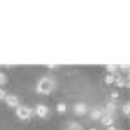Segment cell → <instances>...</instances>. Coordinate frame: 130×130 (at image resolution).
<instances>
[{"instance_id": "cell-1", "label": "cell", "mask_w": 130, "mask_h": 130, "mask_svg": "<svg viewBox=\"0 0 130 130\" xmlns=\"http://www.w3.org/2000/svg\"><path fill=\"white\" fill-rule=\"evenodd\" d=\"M57 87V82H56V78H52V76H43V78H40L38 80V83H37V94H42V95H49L52 90Z\"/></svg>"}, {"instance_id": "cell-2", "label": "cell", "mask_w": 130, "mask_h": 130, "mask_svg": "<svg viewBox=\"0 0 130 130\" xmlns=\"http://www.w3.org/2000/svg\"><path fill=\"white\" fill-rule=\"evenodd\" d=\"M16 116L23 121H28L31 120L33 116H35V113H33V108L30 106H24V104H19L18 108H16Z\"/></svg>"}, {"instance_id": "cell-3", "label": "cell", "mask_w": 130, "mask_h": 130, "mask_svg": "<svg viewBox=\"0 0 130 130\" xmlns=\"http://www.w3.org/2000/svg\"><path fill=\"white\" fill-rule=\"evenodd\" d=\"M33 113H35V116H38V118H49L50 116V108L47 106V104H37L35 106V109H33Z\"/></svg>"}, {"instance_id": "cell-4", "label": "cell", "mask_w": 130, "mask_h": 130, "mask_svg": "<svg viewBox=\"0 0 130 130\" xmlns=\"http://www.w3.org/2000/svg\"><path fill=\"white\" fill-rule=\"evenodd\" d=\"M116 111H118V104H116V101H109V102H106V108H102V113H104V115H109V116H116Z\"/></svg>"}, {"instance_id": "cell-5", "label": "cell", "mask_w": 130, "mask_h": 130, "mask_svg": "<svg viewBox=\"0 0 130 130\" xmlns=\"http://www.w3.org/2000/svg\"><path fill=\"white\" fill-rule=\"evenodd\" d=\"M89 106L85 104V102H76L75 106H73V113L75 115H78V116H82V115H87L89 113Z\"/></svg>"}, {"instance_id": "cell-6", "label": "cell", "mask_w": 130, "mask_h": 130, "mask_svg": "<svg viewBox=\"0 0 130 130\" xmlns=\"http://www.w3.org/2000/svg\"><path fill=\"white\" fill-rule=\"evenodd\" d=\"M5 104L9 106V108H18L21 104V101H19V97L18 95H14V94H7V97H5Z\"/></svg>"}, {"instance_id": "cell-7", "label": "cell", "mask_w": 130, "mask_h": 130, "mask_svg": "<svg viewBox=\"0 0 130 130\" xmlns=\"http://www.w3.org/2000/svg\"><path fill=\"white\" fill-rule=\"evenodd\" d=\"M89 115L94 121H99L104 113H102V108H92V109H89Z\"/></svg>"}, {"instance_id": "cell-8", "label": "cell", "mask_w": 130, "mask_h": 130, "mask_svg": "<svg viewBox=\"0 0 130 130\" xmlns=\"http://www.w3.org/2000/svg\"><path fill=\"white\" fill-rule=\"evenodd\" d=\"M101 123L108 128V127H111V125H115V116H109V115H102V118H101Z\"/></svg>"}, {"instance_id": "cell-9", "label": "cell", "mask_w": 130, "mask_h": 130, "mask_svg": "<svg viewBox=\"0 0 130 130\" xmlns=\"http://www.w3.org/2000/svg\"><path fill=\"white\" fill-rule=\"evenodd\" d=\"M64 130H85V128H83V125L78 123V121H68Z\"/></svg>"}, {"instance_id": "cell-10", "label": "cell", "mask_w": 130, "mask_h": 130, "mask_svg": "<svg viewBox=\"0 0 130 130\" xmlns=\"http://www.w3.org/2000/svg\"><path fill=\"white\" fill-rule=\"evenodd\" d=\"M106 70H108L109 75H116L118 70H120V66H116V64H108V66H106Z\"/></svg>"}, {"instance_id": "cell-11", "label": "cell", "mask_w": 130, "mask_h": 130, "mask_svg": "<svg viewBox=\"0 0 130 130\" xmlns=\"http://www.w3.org/2000/svg\"><path fill=\"white\" fill-rule=\"evenodd\" d=\"M66 109H68V106H66V102H59V104L56 106V111H57L59 115H62V113H66Z\"/></svg>"}, {"instance_id": "cell-12", "label": "cell", "mask_w": 130, "mask_h": 130, "mask_svg": "<svg viewBox=\"0 0 130 130\" xmlns=\"http://www.w3.org/2000/svg\"><path fill=\"white\" fill-rule=\"evenodd\" d=\"M104 83H106V85H113V83H115V75H109V73H108V75L104 76Z\"/></svg>"}, {"instance_id": "cell-13", "label": "cell", "mask_w": 130, "mask_h": 130, "mask_svg": "<svg viewBox=\"0 0 130 130\" xmlns=\"http://www.w3.org/2000/svg\"><path fill=\"white\" fill-rule=\"evenodd\" d=\"M121 111H123L125 116H128V115H130V104H128V102H125V104L121 106Z\"/></svg>"}, {"instance_id": "cell-14", "label": "cell", "mask_w": 130, "mask_h": 130, "mask_svg": "<svg viewBox=\"0 0 130 130\" xmlns=\"http://www.w3.org/2000/svg\"><path fill=\"white\" fill-rule=\"evenodd\" d=\"M5 83H7V75H5V73H2V71H0V87H4V85H5Z\"/></svg>"}, {"instance_id": "cell-15", "label": "cell", "mask_w": 130, "mask_h": 130, "mask_svg": "<svg viewBox=\"0 0 130 130\" xmlns=\"http://www.w3.org/2000/svg\"><path fill=\"white\" fill-rule=\"evenodd\" d=\"M5 97H7V92L0 87V101H5Z\"/></svg>"}, {"instance_id": "cell-16", "label": "cell", "mask_w": 130, "mask_h": 130, "mask_svg": "<svg viewBox=\"0 0 130 130\" xmlns=\"http://www.w3.org/2000/svg\"><path fill=\"white\" fill-rule=\"evenodd\" d=\"M118 97H120V94H118L116 90H113V92H111V101H116Z\"/></svg>"}, {"instance_id": "cell-17", "label": "cell", "mask_w": 130, "mask_h": 130, "mask_svg": "<svg viewBox=\"0 0 130 130\" xmlns=\"http://www.w3.org/2000/svg\"><path fill=\"white\" fill-rule=\"evenodd\" d=\"M47 68H49V70H56V68H57V64H49Z\"/></svg>"}, {"instance_id": "cell-18", "label": "cell", "mask_w": 130, "mask_h": 130, "mask_svg": "<svg viewBox=\"0 0 130 130\" xmlns=\"http://www.w3.org/2000/svg\"><path fill=\"white\" fill-rule=\"evenodd\" d=\"M106 130H118V127H115V125H111V127H108Z\"/></svg>"}, {"instance_id": "cell-19", "label": "cell", "mask_w": 130, "mask_h": 130, "mask_svg": "<svg viewBox=\"0 0 130 130\" xmlns=\"http://www.w3.org/2000/svg\"><path fill=\"white\" fill-rule=\"evenodd\" d=\"M90 130H97V128H90Z\"/></svg>"}]
</instances>
